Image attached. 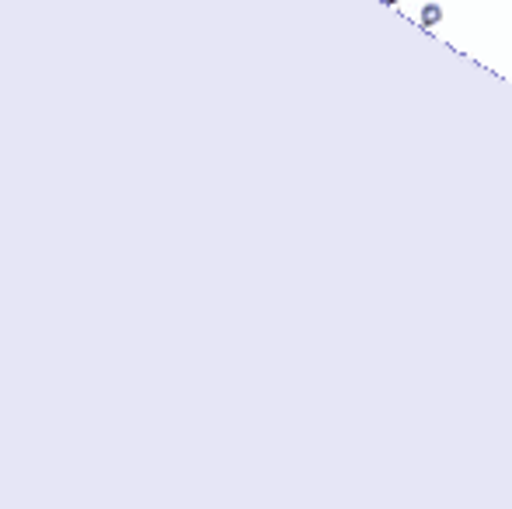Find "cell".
I'll list each match as a JSON object with an SVG mask.
<instances>
[{
  "mask_svg": "<svg viewBox=\"0 0 512 509\" xmlns=\"http://www.w3.org/2000/svg\"><path fill=\"white\" fill-rule=\"evenodd\" d=\"M384 4H398V0H384Z\"/></svg>",
  "mask_w": 512,
  "mask_h": 509,
  "instance_id": "obj_1",
  "label": "cell"
}]
</instances>
